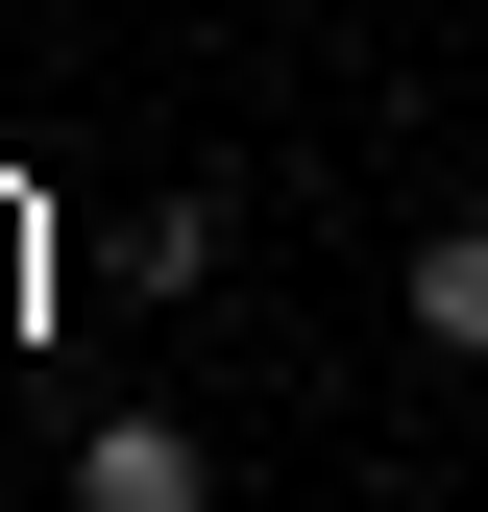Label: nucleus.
Listing matches in <instances>:
<instances>
[{
	"label": "nucleus",
	"instance_id": "obj_1",
	"mask_svg": "<svg viewBox=\"0 0 488 512\" xmlns=\"http://www.w3.org/2000/svg\"><path fill=\"white\" fill-rule=\"evenodd\" d=\"M74 512H196V439H171V415H98L74 439Z\"/></svg>",
	"mask_w": 488,
	"mask_h": 512
},
{
	"label": "nucleus",
	"instance_id": "obj_2",
	"mask_svg": "<svg viewBox=\"0 0 488 512\" xmlns=\"http://www.w3.org/2000/svg\"><path fill=\"white\" fill-rule=\"evenodd\" d=\"M415 342H464V366H488V220H464V244H415Z\"/></svg>",
	"mask_w": 488,
	"mask_h": 512
}]
</instances>
